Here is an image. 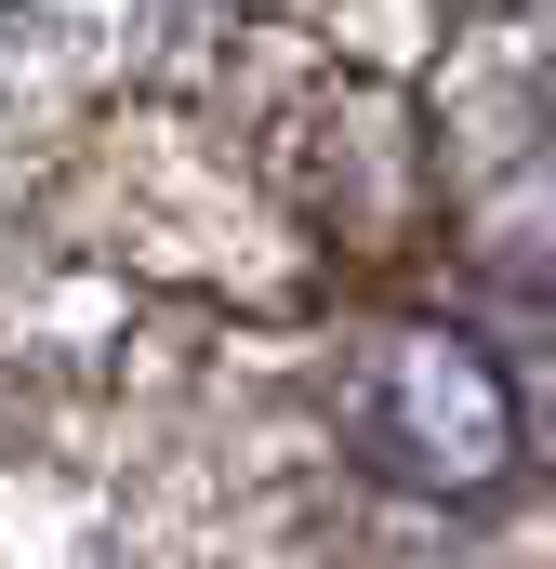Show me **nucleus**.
Segmentation results:
<instances>
[{
    "label": "nucleus",
    "instance_id": "1",
    "mask_svg": "<svg viewBox=\"0 0 556 569\" xmlns=\"http://www.w3.org/2000/svg\"><path fill=\"white\" fill-rule=\"evenodd\" d=\"M345 425L358 450L424 490V503H464V490H490L504 463H517V398H504V371L464 345V331H437V318H398L358 371H345Z\"/></svg>",
    "mask_w": 556,
    "mask_h": 569
}]
</instances>
